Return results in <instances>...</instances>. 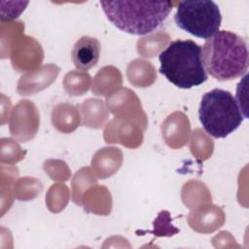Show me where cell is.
I'll use <instances>...</instances> for the list:
<instances>
[{
  "label": "cell",
  "instance_id": "cell-1",
  "mask_svg": "<svg viewBox=\"0 0 249 249\" xmlns=\"http://www.w3.org/2000/svg\"><path fill=\"white\" fill-rule=\"evenodd\" d=\"M201 52L205 71L218 81L234 80L247 72V44L231 31H218L206 40Z\"/></svg>",
  "mask_w": 249,
  "mask_h": 249
},
{
  "label": "cell",
  "instance_id": "cell-2",
  "mask_svg": "<svg viewBox=\"0 0 249 249\" xmlns=\"http://www.w3.org/2000/svg\"><path fill=\"white\" fill-rule=\"evenodd\" d=\"M100 5L116 27L133 35L155 31L173 7L169 1H100Z\"/></svg>",
  "mask_w": 249,
  "mask_h": 249
},
{
  "label": "cell",
  "instance_id": "cell-3",
  "mask_svg": "<svg viewBox=\"0 0 249 249\" xmlns=\"http://www.w3.org/2000/svg\"><path fill=\"white\" fill-rule=\"evenodd\" d=\"M160 73L180 89L197 87L208 76L202 61L201 47L192 40H175L160 52Z\"/></svg>",
  "mask_w": 249,
  "mask_h": 249
},
{
  "label": "cell",
  "instance_id": "cell-4",
  "mask_svg": "<svg viewBox=\"0 0 249 249\" xmlns=\"http://www.w3.org/2000/svg\"><path fill=\"white\" fill-rule=\"evenodd\" d=\"M243 115L232 94L222 89H214L203 94L198 118L204 130L214 138H225L243 122Z\"/></svg>",
  "mask_w": 249,
  "mask_h": 249
},
{
  "label": "cell",
  "instance_id": "cell-5",
  "mask_svg": "<svg viewBox=\"0 0 249 249\" xmlns=\"http://www.w3.org/2000/svg\"><path fill=\"white\" fill-rule=\"evenodd\" d=\"M174 20L179 28L188 33L209 39L219 31L222 16L219 6L211 0L181 1Z\"/></svg>",
  "mask_w": 249,
  "mask_h": 249
},
{
  "label": "cell",
  "instance_id": "cell-6",
  "mask_svg": "<svg viewBox=\"0 0 249 249\" xmlns=\"http://www.w3.org/2000/svg\"><path fill=\"white\" fill-rule=\"evenodd\" d=\"M101 46L99 41L90 36H82L74 45L71 58L75 67L87 71L95 66L100 55Z\"/></svg>",
  "mask_w": 249,
  "mask_h": 249
}]
</instances>
